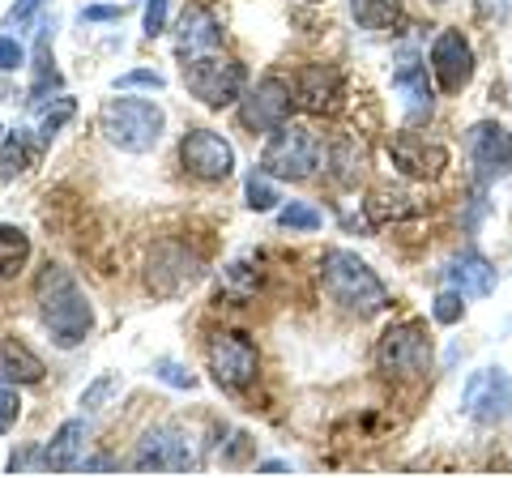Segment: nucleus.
Returning <instances> with one entry per match:
<instances>
[{"label":"nucleus","instance_id":"1","mask_svg":"<svg viewBox=\"0 0 512 478\" xmlns=\"http://www.w3.org/2000/svg\"><path fill=\"white\" fill-rule=\"evenodd\" d=\"M35 304H39V321L43 329L52 333V342L60 350H73L90 338L94 329V308L86 291L73 282V274L64 265H52L47 261L35 278Z\"/></svg>","mask_w":512,"mask_h":478},{"label":"nucleus","instance_id":"2","mask_svg":"<svg viewBox=\"0 0 512 478\" xmlns=\"http://www.w3.org/2000/svg\"><path fill=\"white\" fill-rule=\"evenodd\" d=\"M320 282H325L333 304H342L346 312L376 316V312L389 308V291H384V282L376 278V269L346 248L325 252V261H320Z\"/></svg>","mask_w":512,"mask_h":478},{"label":"nucleus","instance_id":"3","mask_svg":"<svg viewBox=\"0 0 512 478\" xmlns=\"http://www.w3.org/2000/svg\"><path fill=\"white\" fill-rule=\"evenodd\" d=\"M163 107L150 99H107L99 111V129L116 150L124 154H146L163 137Z\"/></svg>","mask_w":512,"mask_h":478},{"label":"nucleus","instance_id":"4","mask_svg":"<svg viewBox=\"0 0 512 478\" xmlns=\"http://www.w3.org/2000/svg\"><path fill=\"white\" fill-rule=\"evenodd\" d=\"M431 359H436V346H431L427 329L419 321H402V325L384 329L380 342H376L380 372L393 376V380H414V376L431 372Z\"/></svg>","mask_w":512,"mask_h":478},{"label":"nucleus","instance_id":"5","mask_svg":"<svg viewBox=\"0 0 512 478\" xmlns=\"http://www.w3.org/2000/svg\"><path fill=\"white\" fill-rule=\"evenodd\" d=\"M184 86L192 99H201L205 107H227L244 94V69L218 52H197V56H188V65H184Z\"/></svg>","mask_w":512,"mask_h":478},{"label":"nucleus","instance_id":"6","mask_svg":"<svg viewBox=\"0 0 512 478\" xmlns=\"http://www.w3.org/2000/svg\"><path fill=\"white\" fill-rule=\"evenodd\" d=\"M320 167V141L308 129H295V124H282L274 129V141L261 154V171L274 175V180H308Z\"/></svg>","mask_w":512,"mask_h":478},{"label":"nucleus","instance_id":"7","mask_svg":"<svg viewBox=\"0 0 512 478\" xmlns=\"http://www.w3.org/2000/svg\"><path fill=\"white\" fill-rule=\"evenodd\" d=\"M192 466H197V457H192V444L180 427H154V432L141 436L133 453L137 474H188Z\"/></svg>","mask_w":512,"mask_h":478},{"label":"nucleus","instance_id":"8","mask_svg":"<svg viewBox=\"0 0 512 478\" xmlns=\"http://www.w3.org/2000/svg\"><path fill=\"white\" fill-rule=\"evenodd\" d=\"M205 359H210V372L222 389H248L256 380V346L244 338V333H214L210 346H205Z\"/></svg>","mask_w":512,"mask_h":478},{"label":"nucleus","instance_id":"9","mask_svg":"<svg viewBox=\"0 0 512 478\" xmlns=\"http://www.w3.org/2000/svg\"><path fill=\"white\" fill-rule=\"evenodd\" d=\"M180 163L188 167V175H197L205 184H218L235 171V150L227 137H218L210 129H192L180 141Z\"/></svg>","mask_w":512,"mask_h":478},{"label":"nucleus","instance_id":"10","mask_svg":"<svg viewBox=\"0 0 512 478\" xmlns=\"http://www.w3.org/2000/svg\"><path fill=\"white\" fill-rule=\"evenodd\" d=\"M291 107H295V90L282 82V77H265V82H256L248 94H244V107H239V116L252 133H274L282 129L286 120H291Z\"/></svg>","mask_w":512,"mask_h":478},{"label":"nucleus","instance_id":"11","mask_svg":"<svg viewBox=\"0 0 512 478\" xmlns=\"http://www.w3.org/2000/svg\"><path fill=\"white\" fill-rule=\"evenodd\" d=\"M461 406H466L470 419L478 423H500L508 419L512 410V380L504 368H483L466 380V389H461Z\"/></svg>","mask_w":512,"mask_h":478},{"label":"nucleus","instance_id":"12","mask_svg":"<svg viewBox=\"0 0 512 478\" xmlns=\"http://www.w3.org/2000/svg\"><path fill=\"white\" fill-rule=\"evenodd\" d=\"M431 73L444 94H461L474 82V52L461 30H440V39L431 43Z\"/></svg>","mask_w":512,"mask_h":478},{"label":"nucleus","instance_id":"13","mask_svg":"<svg viewBox=\"0 0 512 478\" xmlns=\"http://www.w3.org/2000/svg\"><path fill=\"white\" fill-rule=\"evenodd\" d=\"M342 99H346V86H342V73L333 65H308L299 69L295 77V103L312 116H333L342 111Z\"/></svg>","mask_w":512,"mask_h":478},{"label":"nucleus","instance_id":"14","mask_svg":"<svg viewBox=\"0 0 512 478\" xmlns=\"http://www.w3.org/2000/svg\"><path fill=\"white\" fill-rule=\"evenodd\" d=\"M393 167L406 171L410 180H440L444 167H448V150L440 146V141H427L423 133H402L393 137Z\"/></svg>","mask_w":512,"mask_h":478},{"label":"nucleus","instance_id":"15","mask_svg":"<svg viewBox=\"0 0 512 478\" xmlns=\"http://www.w3.org/2000/svg\"><path fill=\"white\" fill-rule=\"evenodd\" d=\"M470 158H474V167L487 175H508L512 171V133L504 129V124H474L470 129Z\"/></svg>","mask_w":512,"mask_h":478},{"label":"nucleus","instance_id":"16","mask_svg":"<svg viewBox=\"0 0 512 478\" xmlns=\"http://www.w3.org/2000/svg\"><path fill=\"white\" fill-rule=\"evenodd\" d=\"M444 278L453 282V291L470 295V299H483L495 291V269L487 257H478V252H457V257L448 261Z\"/></svg>","mask_w":512,"mask_h":478},{"label":"nucleus","instance_id":"17","mask_svg":"<svg viewBox=\"0 0 512 478\" xmlns=\"http://www.w3.org/2000/svg\"><path fill=\"white\" fill-rule=\"evenodd\" d=\"M393 90L402 94V111H406V120H427L431 116V107H436V99H431V86H427V73L419 69V60H402V69L393 73Z\"/></svg>","mask_w":512,"mask_h":478},{"label":"nucleus","instance_id":"18","mask_svg":"<svg viewBox=\"0 0 512 478\" xmlns=\"http://www.w3.org/2000/svg\"><path fill=\"white\" fill-rule=\"evenodd\" d=\"M82 444H86V423L82 419H69L60 427V432L52 436V444L39 453L47 470L56 474H69V470H82Z\"/></svg>","mask_w":512,"mask_h":478},{"label":"nucleus","instance_id":"19","mask_svg":"<svg viewBox=\"0 0 512 478\" xmlns=\"http://www.w3.org/2000/svg\"><path fill=\"white\" fill-rule=\"evenodd\" d=\"M0 380H9V385H39L43 359L18 338H0Z\"/></svg>","mask_w":512,"mask_h":478},{"label":"nucleus","instance_id":"20","mask_svg":"<svg viewBox=\"0 0 512 478\" xmlns=\"http://www.w3.org/2000/svg\"><path fill=\"white\" fill-rule=\"evenodd\" d=\"M222 43V26L210 9H188L180 18V52L197 56V52H214Z\"/></svg>","mask_w":512,"mask_h":478},{"label":"nucleus","instance_id":"21","mask_svg":"<svg viewBox=\"0 0 512 478\" xmlns=\"http://www.w3.org/2000/svg\"><path fill=\"white\" fill-rule=\"evenodd\" d=\"M167 274H175V282H180V291H184V286H192V282L201 278V261L188 257L184 248L167 244V248H158L154 257H150V286H154V291L167 282Z\"/></svg>","mask_w":512,"mask_h":478},{"label":"nucleus","instance_id":"22","mask_svg":"<svg viewBox=\"0 0 512 478\" xmlns=\"http://www.w3.org/2000/svg\"><path fill=\"white\" fill-rule=\"evenodd\" d=\"M30 257V235L22 227H0V282L18 278Z\"/></svg>","mask_w":512,"mask_h":478},{"label":"nucleus","instance_id":"23","mask_svg":"<svg viewBox=\"0 0 512 478\" xmlns=\"http://www.w3.org/2000/svg\"><path fill=\"white\" fill-rule=\"evenodd\" d=\"M350 13L363 30H389L402 22V0H350Z\"/></svg>","mask_w":512,"mask_h":478},{"label":"nucleus","instance_id":"24","mask_svg":"<svg viewBox=\"0 0 512 478\" xmlns=\"http://www.w3.org/2000/svg\"><path fill=\"white\" fill-rule=\"evenodd\" d=\"M56 86H60V69L52 60V47H47V26H43L39 47H35V86H30V103H43V94L56 90Z\"/></svg>","mask_w":512,"mask_h":478},{"label":"nucleus","instance_id":"25","mask_svg":"<svg viewBox=\"0 0 512 478\" xmlns=\"http://www.w3.org/2000/svg\"><path fill=\"white\" fill-rule=\"evenodd\" d=\"M414 214V201L406 193H393V188H376L367 197V218L372 222H389V218H410Z\"/></svg>","mask_w":512,"mask_h":478},{"label":"nucleus","instance_id":"26","mask_svg":"<svg viewBox=\"0 0 512 478\" xmlns=\"http://www.w3.org/2000/svg\"><path fill=\"white\" fill-rule=\"evenodd\" d=\"M26 163H30V141L22 133H9L5 146H0V180H9V175L26 171Z\"/></svg>","mask_w":512,"mask_h":478},{"label":"nucleus","instance_id":"27","mask_svg":"<svg viewBox=\"0 0 512 478\" xmlns=\"http://www.w3.org/2000/svg\"><path fill=\"white\" fill-rule=\"evenodd\" d=\"M278 222L286 231H320V210L316 205H308V201H291V205H282V214H278Z\"/></svg>","mask_w":512,"mask_h":478},{"label":"nucleus","instance_id":"28","mask_svg":"<svg viewBox=\"0 0 512 478\" xmlns=\"http://www.w3.org/2000/svg\"><path fill=\"white\" fill-rule=\"evenodd\" d=\"M69 120H73V99H64V94H60V99H56V111H47L43 124H39L43 141H52V137H56V133H60Z\"/></svg>","mask_w":512,"mask_h":478},{"label":"nucleus","instance_id":"29","mask_svg":"<svg viewBox=\"0 0 512 478\" xmlns=\"http://www.w3.org/2000/svg\"><path fill=\"white\" fill-rule=\"evenodd\" d=\"M274 201H278L274 184H269L265 175H252L248 180V210H274Z\"/></svg>","mask_w":512,"mask_h":478},{"label":"nucleus","instance_id":"30","mask_svg":"<svg viewBox=\"0 0 512 478\" xmlns=\"http://www.w3.org/2000/svg\"><path fill=\"white\" fill-rule=\"evenodd\" d=\"M461 299H466L461 291H444V295L436 299V308H431V312H436L440 325H457V321H461V312H466V304H461Z\"/></svg>","mask_w":512,"mask_h":478},{"label":"nucleus","instance_id":"31","mask_svg":"<svg viewBox=\"0 0 512 478\" xmlns=\"http://www.w3.org/2000/svg\"><path fill=\"white\" fill-rule=\"evenodd\" d=\"M355 167L363 171V150L350 146V141H338V180L350 184V180H355Z\"/></svg>","mask_w":512,"mask_h":478},{"label":"nucleus","instance_id":"32","mask_svg":"<svg viewBox=\"0 0 512 478\" xmlns=\"http://www.w3.org/2000/svg\"><path fill=\"white\" fill-rule=\"evenodd\" d=\"M116 90H163V77L150 73V69H133V73L116 77Z\"/></svg>","mask_w":512,"mask_h":478},{"label":"nucleus","instance_id":"33","mask_svg":"<svg viewBox=\"0 0 512 478\" xmlns=\"http://www.w3.org/2000/svg\"><path fill=\"white\" fill-rule=\"evenodd\" d=\"M154 376L167 380V385H175V389H192V385H197V376L184 372L180 363H171V359H158V363H154Z\"/></svg>","mask_w":512,"mask_h":478},{"label":"nucleus","instance_id":"34","mask_svg":"<svg viewBox=\"0 0 512 478\" xmlns=\"http://www.w3.org/2000/svg\"><path fill=\"white\" fill-rule=\"evenodd\" d=\"M167 30V0H146V35L158 39Z\"/></svg>","mask_w":512,"mask_h":478},{"label":"nucleus","instance_id":"35","mask_svg":"<svg viewBox=\"0 0 512 478\" xmlns=\"http://www.w3.org/2000/svg\"><path fill=\"white\" fill-rule=\"evenodd\" d=\"M111 389H116V376H99V380H94V385L82 393V406H86V410H99L103 397H107Z\"/></svg>","mask_w":512,"mask_h":478},{"label":"nucleus","instance_id":"36","mask_svg":"<svg viewBox=\"0 0 512 478\" xmlns=\"http://www.w3.org/2000/svg\"><path fill=\"white\" fill-rule=\"evenodd\" d=\"M124 18V5H90L82 9V22H120Z\"/></svg>","mask_w":512,"mask_h":478},{"label":"nucleus","instance_id":"37","mask_svg":"<svg viewBox=\"0 0 512 478\" xmlns=\"http://www.w3.org/2000/svg\"><path fill=\"white\" fill-rule=\"evenodd\" d=\"M22 47H18V39H0V73H9V69H18L22 65Z\"/></svg>","mask_w":512,"mask_h":478},{"label":"nucleus","instance_id":"38","mask_svg":"<svg viewBox=\"0 0 512 478\" xmlns=\"http://www.w3.org/2000/svg\"><path fill=\"white\" fill-rule=\"evenodd\" d=\"M13 419H18V397H13L5 385H0V432H9Z\"/></svg>","mask_w":512,"mask_h":478},{"label":"nucleus","instance_id":"39","mask_svg":"<svg viewBox=\"0 0 512 478\" xmlns=\"http://www.w3.org/2000/svg\"><path fill=\"white\" fill-rule=\"evenodd\" d=\"M43 5V0H18V5L9 9V18H5V26H26L30 22V13H35Z\"/></svg>","mask_w":512,"mask_h":478},{"label":"nucleus","instance_id":"40","mask_svg":"<svg viewBox=\"0 0 512 478\" xmlns=\"http://www.w3.org/2000/svg\"><path fill=\"white\" fill-rule=\"evenodd\" d=\"M261 474H286V466H282V461H265Z\"/></svg>","mask_w":512,"mask_h":478}]
</instances>
